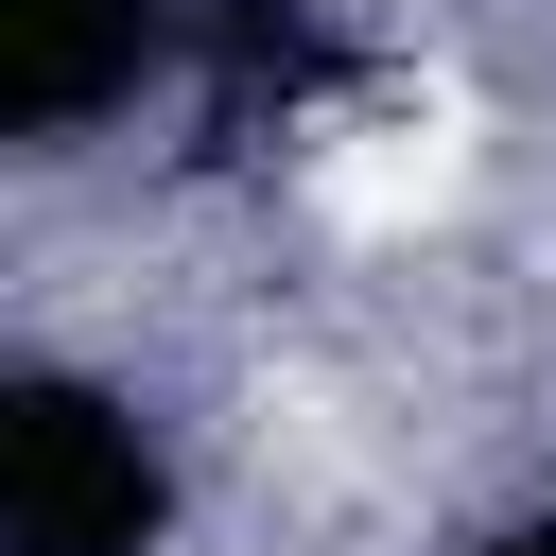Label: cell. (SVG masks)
I'll use <instances>...</instances> for the list:
<instances>
[{
  "instance_id": "cell-1",
  "label": "cell",
  "mask_w": 556,
  "mask_h": 556,
  "mask_svg": "<svg viewBox=\"0 0 556 556\" xmlns=\"http://www.w3.org/2000/svg\"><path fill=\"white\" fill-rule=\"evenodd\" d=\"M469 191V139L452 122H348L330 156H313V226L330 243H400V226H434Z\"/></svg>"
}]
</instances>
